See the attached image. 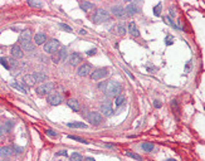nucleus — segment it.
<instances>
[{"instance_id":"1","label":"nucleus","mask_w":205,"mask_h":161,"mask_svg":"<svg viewBox=\"0 0 205 161\" xmlns=\"http://www.w3.org/2000/svg\"><path fill=\"white\" fill-rule=\"evenodd\" d=\"M102 91L105 92V95L108 98H116L118 95H121L122 87L116 81H106V84H105V87H103Z\"/></svg>"},{"instance_id":"2","label":"nucleus","mask_w":205,"mask_h":161,"mask_svg":"<svg viewBox=\"0 0 205 161\" xmlns=\"http://www.w3.org/2000/svg\"><path fill=\"white\" fill-rule=\"evenodd\" d=\"M19 43H20L21 49H24L25 52H33L34 47L32 44V32L28 29L21 32V34L19 37Z\"/></svg>"},{"instance_id":"3","label":"nucleus","mask_w":205,"mask_h":161,"mask_svg":"<svg viewBox=\"0 0 205 161\" xmlns=\"http://www.w3.org/2000/svg\"><path fill=\"white\" fill-rule=\"evenodd\" d=\"M54 87H56L54 82H44L37 87L35 92L38 93V96H48L51 92H53Z\"/></svg>"},{"instance_id":"4","label":"nucleus","mask_w":205,"mask_h":161,"mask_svg":"<svg viewBox=\"0 0 205 161\" xmlns=\"http://www.w3.org/2000/svg\"><path fill=\"white\" fill-rule=\"evenodd\" d=\"M59 48H60V43L58 39H51L44 44V52L48 54H52V56L54 53H57L59 51Z\"/></svg>"},{"instance_id":"5","label":"nucleus","mask_w":205,"mask_h":161,"mask_svg":"<svg viewBox=\"0 0 205 161\" xmlns=\"http://www.w3.org/2000/svg\"><path fill=\"white\" fill-rule=\"evenodd\" d=\"M87 121L93 126H98L103 122V116L100 112H89L87 114Z\"/></svg>"},{"instance_id":"6","label":"nucleus","mask_w":205,"mask_h":161,"mask_svg":"<svg viewBox=\"0 0 205 161\" xmlns=\"http://www.w3.org/2000/svg\"><path fill=\"white\" fill-rule=\"evenodd\" d=\"M47 102L52 106H58L63 102V96L59 93V92H51V93L47 96Z\"/></svg>"},{"instance_id":"7","label":"nucleus","mask_w":205,"mask_h":161,"mask_svg":"<svg viewBox=\"0 0 205 161\" xmlns=\"http://www.w3.org/2000/svg\"><path fill=\"white\" fill-rule=\"evenodd\" d=\"M108 19H109V13L106 11L105 9H98L95 13V15H93V21L97 23V24H98V23H103V21H106Z\"/></svg>"},{"instance_id":"8","label":"nucleus","mask_w":205,"mask_h":161,"mask_svg":"<svg viewBox=\"0 0 205 161\" xmlns=\"http://www.w3.org/2000/svg\"><path fill=\"white\" fill-rule=\"evenodd\" d=\"M108 76V69L107 68H97L96 71H93L91 73V78L93 81H100V79H103Z\"/></svg>"},{"instance_id":"9","label":"nucleus","mask_w":205,"mask_h":161,"mask_svg":"<svg viewBox=\"0 0 205 161\" xmlns=\"http://www.w3.org/2000/svg\"><path fill=\"white\" fill-rule=\"evenodd\" d=\"M101 112L103 116L106 117H109L113 114V107H112V102L111 101H106L101 105Z\"/></svg>"},{"instance_id":"10","label":"nucleus","mask_w":205,"mask_h":161,"mask_svg":"<svg viewBox=\"0 0 205 161\" xmlns=\"http://www.w3.org/2000/svg\"><path fill=\"white\" fill-rule=\"evenodd\" d=\"M69 64L72 65V67H76V65H78V64H81L82 62H83V58H82V54L81 53H78V52H74V53H72L71 56H69Z\"/></svg>"},{"instance_id":"11","label":"nucleus","mask_w":205,"mask_h":161,"mask_svg":"<svg viewBox=\"0 0 205 161\" xmlns=\"http://www.w3.org/2000/svg\"><path fill=\"white\" fill-rule=\"evenodd\" d=\"M77 73H78L79 77H86V76H88V74L92 73V67H91L89 64H87V63H84V64L79 65Z\"/></svg>"},{"instance_id":"12","label":"nucleus","mask_w":205,"mask_h":161,"mask_svg":"<svg viewBox=\"0 0 205 161\" xmlns=\"http://www.w3.org/2000/svg\"><path fill=\"white\" fill-rule=\"evenodd\" d=\"M11 56L14 59H21L24 57V52H23V49L19 44H14L11 47Z\"/></svg>"},{"instance_id":"13","label":"nucleus","mask_w":205,"mask_h":161,"mask_svg":"<svg viewBox=\"0 0 205 161\" xmlns=\"http://www.w3.org/2000/svg\"><path fill=\"white\" fill-rule=\"evenodd\" d=\"M125 13H126V16H132L135 14H137L139 13V5H137V3H130L125 8Z\"/></svg>"},{"instance_id":"14","label":"nucleus","mask_w":205,"mask_h":161,"mask_svg":"<svg viewBox=\"0 0 205 161\" xmlns=\"http://www.w3.org/2000/svg\"><path fill=\"white\" fill-rule=\"evenodd\" d=\"M130 34H131V37H133V38H137V37H140V30H139V28H137V25H136V23L135 21H130L128 23V30H127Z\"/></svg>"},{"instance_id":"15","label":"nucleus","mask_w":205,"mask_h":161,"mask_svg":"<svg viewBox=\"0 0 205 161\" xmlns=\"http://www.w3.org/2000/svg\"><path fill=\"white\" fill-rule=\"evenodd\" d=\"M112 14L117 16V18H125L126 13H125V8L122 5H115L112 8Z\"/></svg>"},{"instance_id":"16","label":"nucleus","mask_w":205,"mask_h":161,"mask_svg":"<svg viewBox=\"0 0 205 161\" xmlns=\"http://www.w3.org/2000/svg\"><path fill=\"white\" fill-rule=\"evenodd\" d=\"M54 54H57V56H53V59H54V62L56 63H58V62H60V60H63L64 58H65V56H67V48H60L57 53H54Z\"/></svg>"},{"instance_id":"17","label":"nucleus","mask_w":205,"mask_h":161,"mask_svg":"<svg viewBox=\"0 0 205 161\" xmlns=\"http://www.w3.org/2000/svg\"><path fill=\"white\" fill-rule=\"evenodd\" d=\"M13 155V149L9 146H4L0 147V157L2 159H9Z\"/></svg>"},{"instance_id":"18","label":"nucleus","mask_w":205,"mask_h":161,"mask_svg":"<svg viewBox=\"0 0 205 161\" xmlns=\"http://www.w3.org/2000/svg\"><path fill=\"white\" fill-rule=\"evenodd\" d=\"M34 43L38 44V45L45 44V43H47V35H45L44 33H37L34 35Z\"/></svg>"},{"instance_id":"19","label":"nucleus","mask_w":205,"mask_h":161,"mask_svg":"<svg viewBox=\"0 0 205 161\" xmlns=\"http://www.w3.org/2000/svg\"><path fill=\"white\" fill-rule=\"evenodd\" d=\"M67 105H68V107H69V108H72V111H74V112H79L81 111V105H79V102L77 100H68Z\"/></svg>"},{"instance_id":"20","label":"nucleus","mask_w":205,"mask_h":161,"mask_svg":"<svg viewBox=\"0 0 205 161\" xmlns=\"http://www.w3.org/2000/svg\"><path fill=\"white\" fill-rule=\"evenodd\" d=\"M23 83H24L25 86H28V87H33L37 82H35L33 74H25L24 77H23Z\"/></svg>"},{"instance_id":"21","label":"nucleus","mask_w":205,"mask_h":161,"mask_svg":"<svg viewBox=\"0 0 205 161\" xmlns=\"http://www.w3.org/2000/svg\"><path fill=\"white\" fill-rule=\"evenodd\" d=\"M79 7H81V9H82L83 11H86V13L92 11V9L95 8L93 3H91V2H82V3L79 4Z\"/></svg>"},{"instance_id":"22","label":"nucleus","mask_w":205,"mask_h":161,"mask_svg":"<svg viewBox=\"0 0 205 161\" xmlns=\"http://www.w3.org/2000/svg\"><path fill=\"white\" fill-rule=\"evenodd\" d=\"M10 86H11V88H14V89H18V91H20L21 93H24V95H27L28 93V91H27V88L23 86L20 82H11L10 83Z\"/></svg>"},{"instance_id":"23","label":"nucleus","mask_w":205,"mask_h":161,"mask_svg":"<svg viewBox=\"0 0 205 161\" xmlns=\"http://www.w3.org/2000/svg\"><path fill=\"white\" fill-rule=\"evenodd\" d=\"M33 77L35 79V82H39V83H42V82H44L45 79H47V74L43 73V72H34Z\"/></svg>"},{"instance_id":"24","label":"nucleus","mask_w":205,"mask_h":161,"mask_svg":"<svg viewBox=\"0 0 205 161\" xmlns=\"http://www.w3.org/2000/svg\"><path fill=\"white\" fill-rule=\"evenodd\" d=\"M67 126L71 128H86L87 127V125L83 122H69V123H67Z\"/></svg>"},{"instance_id":"25","label":"nucleus","mask_w":205,"mask_h":161,"mask_svg":"<svg viewBox=\"0 0 205 161\" xmlns=\"http://www.w3.org/2000/svg\"><path fill=\"white\" fill-rule=\"evenodd\" d=\"M141 147H142V150L146 151V152H152V150H154V144H152V142H144V144L141 145Z\"/></svg>"},{"instance_id":"26","label":"nucleus","mask_w":205,"mask_h":161,"mask_svg":"<svg viewBox=\"0 0 205 161\" xmlns=\"http://www.w3.org/2000/svg\"><path fill=\"white\" fill-rule=\"evenodd\" d=\"M69 160L71 161H83V157L78 152H72V155L69 156Z\"/></svg>"},{"instance_id":"27","label":"nucleus","mask_w":205,"mask_h":161,"mask_svg":"<svg viewBox=\"0 0 205 161\" xmlns=\"http://www.w3.org/2000/svg\"><path fill=\"white\" fill-rule=\"evenodd\" d=\"M4 131L5 132H10L11 131V128L14 127V121H7L5 123H4Z\"/></svg>"},{"instance_id":"28","label":"nucleus","mask_w":205,"mask_h":161,"mask_svg":"<svg viewBox=\"0 0 205 161\" xmlns=\"http://www.w3.org/2000/svg\"><path fill=\"white\" fill-rule=\"evenodd\" d=\"M28 4H29L32 8H42V7H43V3H42V2H35V0H29Z\"/></svg>"},{"instance_id":"29","label":"nucleus","mask_w":205,"mask_h":161,"mask_svg":"<svg viewBox=\"0 0 205 161\" xmlns=\"http://www.w3.org/2000/svg\"><path fill=\"white\" fill-rule=\"evenodd\" d=\"M126 155H127L128 157H131V159L139 160V161H141V160H142V157H141L140 155H137V154H133V152H126Z\"/></svg>"},{"instance_id":"30","label":"nucleus","mask_w":205,"mask_h":161,"mask_svg":"<svg viewBox=\"0 0 205 161\" xmlns=\"http://www.w3.org/2000/svg\"><path fill=\"white\" fill-rule=\"evenodd\" d=\"M125 102V96H122V95H118L117 97H116V106H121L122 103Z\"/></svg>"},{"instance_id":"31","label":"nucleus","mask_w":205,"mask_h":161,"mask_svg":"<svg viewBox=\"0 0 205 161\" xmlns=\"http://www.w3.org/2000/svg\"><path fill=\"white\" fill-rule=\"evenodd\" d=\"M11 149H13V154H15V155H20V154L23 152V149L19 147L18 145H13Z\"/></svg>"},{"instance_id":"32","label":"nucleus","mask_w":205,"mask_h":161,"mask_svg":"<svg viewBox=\"0 0 205 161\" xmlns=\"http://www.w3.org/2000/svg\"><path fill=\"white\" fill-rule=\"evenodd\" d=\"M117 30H118V33H120L121 35H125V34H126V32H127V30H126V28H125L122 24H120V25L117 27Z\"/></svg>"},{"instance_id":"33","label":"nucleus","mask_w":205,"mask_h":161,"mask_svg":"<svg viewBox=\"0 0 205 161\" xmlns=\"http://www.w3.org/2000/svg\"><path fill=\"white\" fill-rule=\"evenodd\" d=\"M59 28H62L63 30H65V32H68V33H71V32H72V28H71V27H68L67 24H62V23L59 24Z\"/></svg>"},{"instance_id":"34","label":"nucleus","mask_w":205,"mask_h":161,"mask_svg":"<svg viewBox=\"0 0 205 161\" xmlns=\"http://www.w3.org/2000/svg\"><path fill=\"white\" fill-rule=\"evenodd\" d=\"M8 62H9V68L11 67V68H14V67H16L18 65V63H16V59H14V58H10V59H8Z\"/></svg>"},{"instance_id":"35","label":"nucleus","mask_w":205,"mask_h":161,"mask_svg":"<svg viewBox=\"0 0 205 161\" xmlns=\"http://www.w3.org/2000/svg\"><path fill=\"white\" fill-rule=\"evenodd\" d=\"M0 64H3L7 69H9V64H8V59L7 58H0Z\"/></svg>"},{"instance_id":"36","label":"nucleus","mask_w":205,"mask_h":161,"mask_svg":"<svg viewBox=\"0 0 205 161\" xmlns=\"http://www.w3.org/2000/svg\"><path fill=\"white\" fill-rule=\"evenodd\" d=\"M160 8H161V4L158 3V4L155 7V9H154V10H155V15H156V16L160 15Z\"/></svg>"},{"instance_id":"37","label":"nucleus","mask_w":205,"mask_h":161,"mask_svg":"<svg viewBox=\"0 0 205 161\" xmlns=\"http://www.w3.org/2000/svg\"><path fill=\"white\" fill-rule=\"evenodd\" d=\"M165 42H166V44H167V45H171V44L174 43V38H172L171 35H167V37H166V39H165Z\"/></svg>"},{"instance_id":"38","label":"nucleus","mask_w":205,"mask_h":161,"mask_svg":"<svg viewBox=\"0 0 205 161\" xmlns=\"http://www.w3.org/2000/svg\"><path fill=\"white\" fill-rule=\"evenodd\" d=\"M68 137H69V139H72V140H76V141H79V142H84V144H87L84 140H82V139H81V137H77V136H72V135H71V136H68Z\"/></svg>"},{"instance_id":"39","label":"nucleus","mask_w":205,"mask_h":161,"mask_svg":"<svg viewBox=\"0 0 205 161\" xmlns=\"http://www.w3.org/2000/svg\"><path fill=\"white\" fill-rule=\"evenodd\" d=\"M45 132H47V135H49V136H53V137H57V136H58V133H57L56 131H53V130H47Z\"/></svg>"},{"instance_id":"40","label":"nucleus","mask_w":205,"mask_h":161,"mask_svg":"<svg viewBox=\"0 0 205 161\" xmlns=\"http://www.w3.org/2000/svg\"><path fill=\"white\" fill-rule=\"evenodd\" d=\"M96 52H97V49H96V48H93V49H89V51H87V56H95V54H96Z\"/></svg>"},{"instance_id":"41","label":"nucleus","mask_w":205,"mask_h":161,"mask_svg":"<svg viewBox=\"0 0 205 161\" xmlns=\"http://www.w3.org/2000/svg\"><path fill=\"white\" fill-rule=\"evenodd\" d=\"M57 155H58V156H60V155L67 156V151H65V150H63V151H58V152H57Z\"/></svg>"},{"instance_id":"42","label":"nucleus","mask_w":205,"mask_h":161,"mask_svg":"<svg viewBox=\"0 0 205 161\" xmlns=\"http://www.w3.org/2000/svg\"><path fill=\"white\" fill-rule=\"evenodd\" d=\"M154 105H155V107H156V108H160V107L163 106V105H161L160 102H158V101H155V103H154Z\"/></svg>"},{"instance_id":"43","label":"nucleus","mask_w":205,"mask_h":161,"mask_svg":"<svg viewBox=\"0 0 205 161\" xmlns=\"http://www.w3.org/2000/svg\"><path fill=\"white\" fill-rule=\"evenodd\" d=\"M5 133V131H4V127L3 126H0V137H3V135Z\"/></svg>"},{"instance_id":"44","label":"nucleus","mask_w":205,"mask_h":161,"mask_svg":"<svg viewBox=\"0 0 205 161\" xmlns=\"http://www.w3.org/2000/svg\"><path fill=\"white\" fill-rule=\"evenodd\" d=\"M83 161H96L95 159H92V157H84L83 159Z\"/></svg>"},{"instance_id":"45","label":"nucleus","mask_w":205,"mask_h":161,"mask_svg":"<svg viewBox=\"0 0 205 161\" xmlns=\"http://www.w3.org/2000/svg\"><path fill=\"white\" fill-rule=\"evenodd\" d=\"M79 33H81V34H86V33H87V32H86V30H84V29H81V30H79Z\"/></svg>"},{"instance_id":"46","label":"nucleus","mask_w":205,"mask_h":161,"mask_svg":"<svg viewBox=\"0 0 205 161\" xmlns=\"http://www.w3.org/2000/svg\"><path fill=\"white\" fill-rule=\"evenodd\" d=\"M166 161H175L174 159H169V160H166Z\"/></svg>"},{"instance_id":"47","label":"nucleus","mask_w":205,"mask_h":161,"mask_svg":"<svg viewBox=\"0 0 205 161\" xmlns=\"http://www.w3.org/2000/svg\"><path fill=\"white\" fill-rule=\"evenodd\" d=\"M0 161H3V160H0Z\"/></svg>"}]
</instances>
